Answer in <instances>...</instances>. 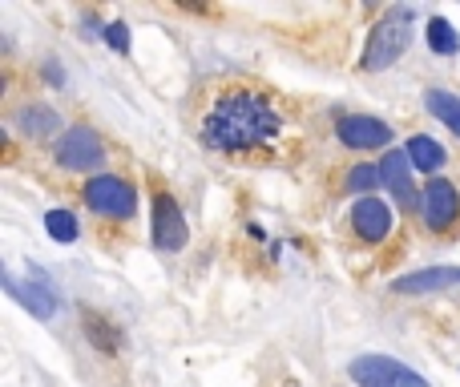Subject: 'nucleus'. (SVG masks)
<instances>
[{"mask_svg": "<svg viewBox=\"0 0 460 387\" xmlns=\"http://www.w3.org/2000/svg\"><path fill=\"white\" fill-rule=\"evenodd\" d=\"M428 48H432V53H440V56H452L460 48L456 29H452L444 16H432V21H428Z\"/></svg>", "mask_w": 460, "mask_h": 387, "instance_id": "2eb2a0df", "label": "nucleus"}, {"mask_svg": "<svg viewBox=\"0 0 460 387\" xmlns=\"http://www.w3.org/2000/svg\"><path fill=\"white\" fill-rule=\"evenodd\" d=\"M339 142L352 145V150H379V145L392 142V129L379 117L355 113V117H339Z\"/></svg>", "mask_w": 460, "mask_h": 387, "instance_id": "1a4fd4ad", "label": "nucleus"}, {"mask_svg": "<svg viewBox=\"0 0 460 387\" xmlns=\"http://www.w3.org/2000/svg\"><path fill=\"white\" fill-rule=\"evenodd\" d=\"M408 158L416 169H424V174H436V169L444 166V150L432 142V137H412L408 142Z\"/></svg>", "mask_w": 460, "mask_h": 387, "instance_id": "4468645a", "label": "nucleus"}, {"mask_svg": "<svg viewBox=\"0 0 460 387\" xmlns=\"http://www.w3.org/2000/svg\"><path fill=\"white\" fill-rule=\"evenodd\" d=\"M379 177H384L387 194H395V202H400L408 214H416L424 202L416 198V185H412V158L408 150H387V158L379 161Z\"/></svg>", "mask_w": 460, "mask_h": 387, "instance_id": "423d86ee", "label": "nucleus"}, {"mask_svg": "<svg viewBox=\"0 0 460 387\" xmlns=\"http://www.w3.org/2000/svg\"><path fill=\"white\" fill-rule=\"evenodd\" d=\"M186 218L178 210L174 194L158 190L153 194V246L158 250H182L186 246Z\"/></svg>", "mask_w": 460, "mask_h": 387, "instance_id": "39448f33", "label": "nucleus"}, {"mask_svg": "<svg viewBox=\"0 0 460 387\" xmlns=\"http://www.w3.org/2000/svg\"><path fill=\"white\" fill-rule=\"evenodd\" d=\"M408 45H412V13L408 8H392V13L371 29V40H368V48H363L360 64L368 73H379V69H387V64L400 61V53Z\"/></svg>", "mask_w": 460, "mask_h": 387, "instance_id": "f03ea898", "label": "nucleus"}, {"mask_svg": "<svg viewBox=\"0 0 460 387\" xmlns=\"http://www.w3.org/2000/svg\"><path fill=\"white\" fill-rule=\"evenodd\" d=\"M105 40H109L117 53H129V29L126 24H109V29H105Z\"/></svg>", "mask_w": 460, "mask_h": 387, "instance_id": "aec40b11", "label": "nucleus"}, {"mask_svg": "<svg viewBox=\"0 0 460 387\" xmlns=\"http://www.w3.org/2000/svg\"><path fill=\"white\" fill-rule=\"evenodd\" d=\"M81 314H85V331H89V339H93V343L101 347L105 355H117V339H113L109 322H105L101 314H93V311H89V306H85V311H81Z\"/></svg>", "mask_w": 460, "mask_h": 387, "instance_id": "dca6fc26", "label": "nucleus"}, {"mask_svg": "<svg viewBox=\"0 0 460 387\" xmlns=\"http://www.w3.org/2000/svg\"><path fill=\"white\" fill-rule=\"evenodd\" d=\"M4 287H8V295L21 298V303L29 306V311L37 314V319H53V314H56V298H53V295H45L40 287H32V282H29V287H21V282H16L13 274H4Z\"/></svg>", "mask_w": 460, "mask_h": 387, "instance_id": "f8f14e48", "label": "nucleus"}, {"mask_svg": "<svg viewBox=\"0 0 460 387\" xmlns=\"http://www.w3.org/2000/svg\"><path fill=\"white\" fill-rule=\"evenodd\" d=\"M347 375L355 379V387H428L424 375H416L412 367H404L400 359H387V355H360L347 367Z\"/></svg>", "mask_w": 460, "mask_h": 387, "instance_id": "7ed1b4c3", "label": "nucleus"}, {"mask_svg": "<svg viewBox=\"0 0 460 387\" xmlns=\"http://www.w3.org/2000/svg\"><path fill=\"white\" fill-rule=\"evenodd\" d=\"M384 182V177H379V169H371V166H355L352 174H347V190H376V185Z\"/></svg>", "mask_w": 460, "mask_h": 387, "instance_id": "6ab92c4d", "label": "nucleus"}, {"mask_svg": "<svg viewBox=\"0 0 460 387\" xmlns=\"http://www.w3.org/2000/svg\"><path fill=\"white\" fill-rule=\"evenodd\" d=\"M279 129H282V117L271 105V97L255 93V89H226L202 113L198 137L210 150L242 153V150H255V145H266Z\"/></svg>", "mask_w": 460, "mask_h": 387, "instance_id": "f257e3e1", "label": "nucleus"}, {"mask_svg": "<svg viewBox=\"0 0 460 387\" xmlns=\"http://www.w3.org/2000/svg\"><path fill=\"white\" fill-rule=\"evenodd\" d=\"M460 214V194L452 182H444V177H436V182L424 185V222L432 226V230H448L452 222H456Z\"/></svg>", "mask_w": 460, "mask_h": 387, "instance_id": "6e6552de", "label": "nucleus"}, {"mask_svg": "<svg viewBox=\"0 0 460 387\" xmlns=\"http://www.w3.org/2000/svg\"><path fill=\"white\" fill-rule=\"evenodd\" d=\"M85 206L93 210V214H105V218H134L137 194H134V185H126L121 177L101 174L85 185Z\"/></svg>", "mask_w": 460, "mask_h": 387, "instance_id": "20e7f679", "label": "nucleus"}, {"mask_svg": "<svg viewBox=\"0 0 460 387\" xmlns=\"http://www.w3.org/2000/svg\"><path fill=\"white\" fill-rule=\"evenodd\" d=\"M352 226L360 238L379 242V238H387V230H392V210H387L379 198H360L352 210Z\"/></svg>", "mask_w": 460, "mask_h": 387, "instance_id": "9b49d317", "label": "nucleus"}, {"mask_svg": "<svg viewBox=\"0 0 460 387\" xmlns=\"http://www.w3.org/2000/svg\"><path fill=\"white\" fill-rule=\"evenodd\" d=\"M16 125H21L24 133H45V129H53V125H56V117H53L48 109H21Z\"/></svg>", "mask_w": 460, "mask_h": 387, "instance_id": "a211bd4d", "label": "nucleus"}, {"mask_svg": "<svg viewBox=\"0 0 460 387\" xmlns=\"http://www.w3.org/2000/svg\"><path fill=\"white\" fill-rule=\"evenodd\" d=\"M424 105H428V113H432V117H440L444 125H448L452 133L460 137V97L444 93V89H428V93H424Z\"/></svg>", "mask_w": 460, "mask_h": 387, "instance_id": "ddd939ff", "label": "nucleus"}, {"mask_svg": "<svg viewBox=\"0 0 460 387\" xmlns=\"http://www.w3.org/2000/svg\"><path fill=\"white\" fill-rule=\"evenodd\" d=\"M45 226H48V238L53 242H73L77 238V218H73L69 210H48Z\"/></svg>", "mask_w": 460, "mask_h": 387, "instance_id": "f3484780", "label": "nucleus"}, {"mask_svg": "<svg viewBox=\"0 0 460 387\" xmlns=\"http://www.w3.org/2000/svg\"><path fill=\"white\" fill-rule=\"evenodd\" d=\"M460 287V266H428V271L404 274L392 282L395 295H432V290H452Z\"/></svg>", "mask_w": 460, "mask_h": 387, "instance_id": "9d476101", "label": "nucleus"}, {"mask_svg": "<svg viewBox=\"0 0 460 387\" xmlns=\"http://www.w3.org/2000/svg\"><path fill=\"white\" fill-rule=\"evenodd\" d=\"M56 161L69 169H89L101 161V142H97V133L89 125H73L69 133L61 137V145H56Z\"/></svg>", "mask_w": 460, "mask_h": 387, "instance_id": "0eeeda50", "label": "nucleus"}]
</instances>
